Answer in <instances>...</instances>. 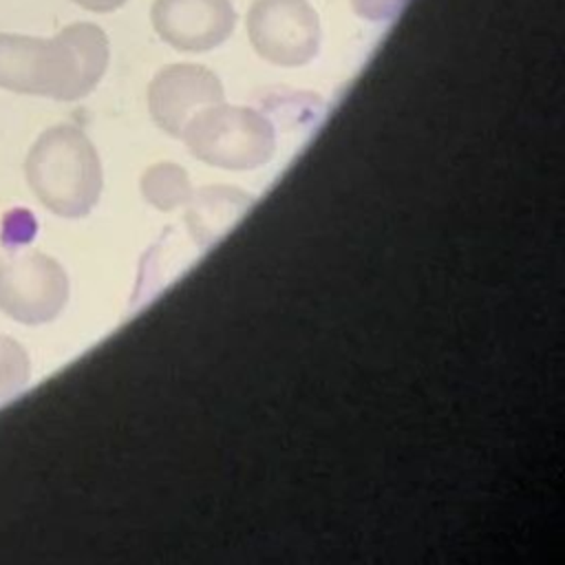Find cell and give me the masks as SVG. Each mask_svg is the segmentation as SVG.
<instances>
[{"instance_id":"cell-9","label":"cell","mask_w":565,"mask_h":565,"mask_svg":"<svg viewBox=\"0 0 565 565\" xmlns=\"http://www.w3.org/2000/svg\"><path fill=\"white\" fill-rule=\"evenodd\" d=\"M143 199L161 212H170L188 203L192 185L188 172L177 163H154L141 174Z\"/></svg>"},{"instance_id":"cell-6","label":"cell","mask_w":565,"mask_h":565,"mask_svg":"<svg viewBox=\"0 0 565 565\" xmlns=\"http://www.w3.org/2000/svg\"><path fill=\"white\" fill-rule=\"evenodd\" d=\"M223 99L218 75L201 64H168L148 86L150 115L172 137H181L194 115L223 104Z\"/></svg>"},{"instance_id":"cell-2","label":"cell","mask_w":565,"mask_h":565,"mask_svg":"<svg viewBox=\"0 0 565 565\" xmlns=\"http://www.w3.org/2000/svg\"><path fill=\"white\" fill-rule=\"evenodd\" d=\"M24 177L35 199L64 218L86 216L104 185L93 141L71 124L51 126L35 139L24 161Z\"/></svg>"},{"instance_id":"cell-8","label":"cell","mask_w":565,"mask_h":565,"mask_svg":"<svg viewBox=\"0 0 565 565\" xmlns=\"http://www.w3.org/2000/svg\"><path fill=\"white\" fill-rule=\"evenodd\" d=\"M254 196L234 185H205L190 194L185 223L199 247H214L249 212Z\"/></svg>"},{"instance_id":"cell-4","label":"cell","mask_w":565,"mask_h":565,"mask_svg":"<svg viewBox=\"0 0 565 565\" xmlns=\"http://www.w3.org/2000/svg\"><path fill=\"white\" fill-rule=\"evenodd\" d=\"M68 300V276L49 254L20 249L0 256V309L22 324H44Z\"/></svg>"},{"instance_id":"cell-10","label":"cell","mask_w":565,"mask_h":565,"mask_svg":"<svg viewBox=\"0 0 565 565\" xmlns=\"http://www.w3.org/2000/svg\"><path fill=\"white\" fill-rule=\"evenodd\" d=\"M31 377V362L26 349L0 333V404L18 395Z\"/></svg>"},{"instance_id":"cell-7","label":"cell","mask_w":565,"mask_h":565,"mask_svg":"<svg viewBox=\"0 0 565 565\" xmlns=\"http://www.w3.org/2000/svg\"><path fill=\"white\" fill-rule=\"evenodd\" d=\"M150 20L170 46L201 53L232 35L236 11L230 0H154Z\"/></svg>"},{"instance_id":"cell-5","label":"cell","mask_w":565,"mask_h":565,"mask_svg":"<svg viewBox=\"0 0 565 565\" xmlns=\"http://www.w3.org/2000/svg\"><path fill=\"white\" fill-rule=\"evenodd\" d=\"M247 35L263 60L302 66L320 51V18L307 0H254Z\"/></svg>"},{"instance_id":"cell-12","label":"cell","mask_w":565,"mask_h":565,"mask_svg":"<svg viewBox=\"0 0 565 565\" xmlns=\"http://www.w3.org/2000/svg\"><path fill=\"white\" fill-rule=\"evenodd\" d=\"M75 4H79L82 9L95 11V13H110L115 9H119L126 0H73Z\"/></svg>"},{"instance_id":"cell-1","label":"cell","mask_w":565,"mask_h":565,"mask_svg":"<svg viewBox=\"0 0 565 565\" xmlns=\"http://www.w3.org/2000/svg\"><path fill=\"white\" fill-rule=\"evenodd\" d=\"M108 55V38L93 22L68 24L53 38L0 33V88L75 102L99 84Z\"/></svg>"},{"instance_id":"cell-11","label":"cell","mask_w":565,"mask_h":565,"mask_svg":"<svg viewBox=\"0 0 565 565\" xmlns=\"http://www.w3.org/2000/svg\"><path fill=\"white\" fill-rule=\"evenodd\" d=\"M406 0H351L355 15L369 22H388L393 20Z\"/></svg>"},{"instance_id":"cell-3","label":"cell","mask_w":565,"mask_h":565,"mask_svg":"<svg viewBox=\"0 0 565 565\" xmlns=\"http://www.w3.org/2000/svg\"><path fill=\"white\" fill-rule=\"evenodd\" d=\"M181 137L199 161L225 170L260 168L276 152L274 124L245 106H210L192 117Z\"/></svg>"}]
</instances>
